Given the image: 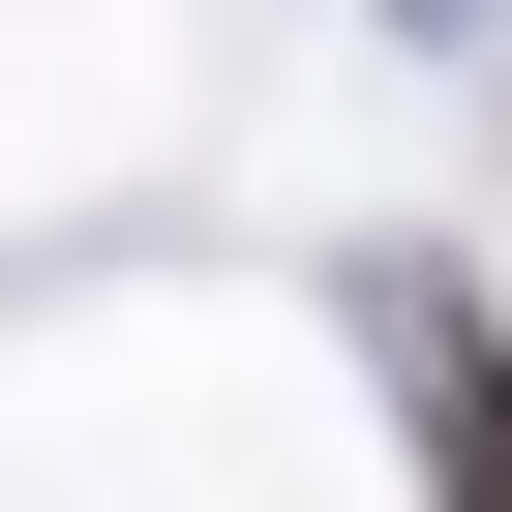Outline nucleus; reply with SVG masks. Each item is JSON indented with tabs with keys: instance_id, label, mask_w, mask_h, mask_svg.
<instances>
[{
	"instance_id": "nucleus-1",
	"label": "nucleus",
	"mask_w": 512,
	"mask_h": 512,
	"mask_svg": "<svg viewBox=\"0 0 512 512\" xmlns=\"http://www.w3.org/2000/svg\"><path fill=\"white\" fill-rule=\"evenodd\" d=\"M362 332H392V392H422V482H452V512H512V332H482L452 272H362Z\"/></svg>"
}]
</instances>
